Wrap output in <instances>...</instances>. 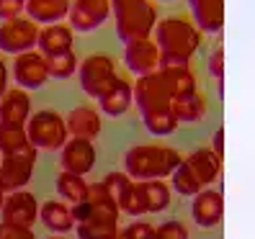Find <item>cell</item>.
<instances>
[{"instance_id": "30", "label": "cell", "mask_w": 255, "mask_h": 239, "mask_svg": "<svg viewBox=\"0 0 255 239\" xmlns=\"http://www.w3.org/2000/svg\"><path fill=\"white\" fill-rule=\"evenodd\" d=\"M119 206H122V211L129 214V216H142L147 214L149 208H147V198H144V190H142V183H134L127 193H124V198L119 201Z\"/></svg>"}, {"instance_id": "36", "label": "cell", "mask_w": 255, "mask_h": 239, "mask_svg": "<svg viewBox=\"0 0 255 239\" xmlns=\"http://www.w3.org/2000/svg\"><path fill=\"white\" fill-rule=\"evenodd\" d=\"M152 234H155V227L149 221H134L122 232L124 239H149Z\"/></svg>"}, {"instance_id": "9", "label": "cell", "mask_w": 255, "mask_h": 239, "mask_svg": "<svg viewBox=\"0 0 255 239\" xmlns=\"http://www.w3.org/2000/svg\"><path fill=\"white\" fill-rule=\"evenodd\" d=\"M36 167V147H26L21 152L3 155V165H0V188L5 193L23 190L26 183L31 180Z\"/></svg>"}, {"instance_id": "32", "label": "cell", "mask_w": 255, "mask_h": 239, "mask_svg": "<svg viewBox=\"0 0 255 239\" xmlns=\"http://www.w3.org/2000/svg\"><path fill=\"white\" fill-rule=\"evenodd\" d=\"M101 183L106 185V190L111 193V196H114L116 201H122V198H124V193L134 185V180L129 177V172H109Z\"/></svg>"}, {"instance_id": "16", "label": "cell", "mask_w": 255, "mask_h": 239, "mask_svg": "<svg viewBox=\"0 0 255 239\" xmlns=\"http://www.w3.org/2000/svg\"><path fill=\"white\" fill-rule=\"evenodd\" d=\"M191 216L193 221L204 229H212L222 221L224 216V198L219 190H201L193 196V203H191Z\"/></svg>"}, {"instance_id": "12", "label": "cell", "mask_w": 255, "mask_h": 239, "mask_svg": "<svg viewBox=\"0 0 255 239\" xmlns=\"http://www.w3.org/2000/svg\"><path fill=\"white\" fill-rule=\"evenodd\" d=\"M111 0H72V8H70V26L72 31H96L103 23L109 21L111 16Z\"/></svg>"}, {"instance_id": "24", "label": "cell", "mask_w": 255, "mask_h": 239, "mask_svg": "<svg viewBox=\"0 0 255 239\" xmlns=\"http://www.w3.org/2000/svg\"><path fill=\"white\" fill-rule=\"evenodd\" d=\"M170 113L175 116L178 124H193L206 113V98L196 90L193 95H186V98H173L170 103Z\"/></svg>"}, {"instance_id": "10", "label": "cell", "mask_w": 255, "mask_h": 239, "mask_svg": "<svg viewBox=\"0 0 255 239\" xmlns=\"http://www.w3.org/2000/svg\"><path fill=\"white\" fill-rule=\"evenodd\" d=\"M13 80H16V85L23 87V90H39L47 80H52L47 57H44L39 49L18 54L16 59H13Z\"/></svg>"}, {"instance_id": "29", "label": "cell", "mask_w": 255, "mask_h": 239, "mask_svg": "<svg viewBox=\"0 0 255 239\" xmlns=\"http://www.w3.org/2000/svg\"><path fill=\"white\" fill-rule=\"evenodd\" d=\"M142 121L147 126L149 134L155 137H170V134L178 129V121L170 111H160V113H149V116H142Z\"/></svg>"}, {"instance_id": "35", "label": "cell", "mask_w": 255, "mask_h": 239, "mask_svg": "<svg viewBox=\"0 0 255 239\" xmlns=\"http://www.w3.org/2000/svg\"><path fill=\"white\" fill-rule=\"evenodd\" d=\"M0 239H36L31 227H16V224H0Z\"/></svg>"}, {"instance_id": "20", "label": "cell", "mask_w": 255, "mask_h": 239, "mask_svg": "<svg viewBox=\"0 0 255 239\" xmlns=\"http://www.w3.org/2000/svg\"><path fill=\"white\" fill-rule=\"evenodd\" d=\"M72 0H26V16L34 23H62V18H70Z\"/></svg>"}, {"instance_id": "25", "label": "cell", "mask_w": 255, "mask_h": 239, "mask_svg": "<svg viewBox=\"0 0 255 239\" xmlns=\"http://www.w3.org/2000/svg\"><path fill=\"white\" fill-rule=\"evenodd\" d=\"M88 188H91V183H85L83 175H75V172H67L62 170L57 177V193L59 198H62L65 203H80L88 198Z\"/></svg>"}, {"instance_id": "38", "label": "cell", "mask_w": 255, "mask_h": 239, "mask_svg": "<svg viewBox=\"0 0 255 239\" xmlns=\"http://www.w3.org/2000/svg\"><path fill=\"white\" fill-rule=\"evenodd\" d=\"M212 149L222 157L224 155V131L219 129V131H214V137H212Z\"/></svg>"}, {"instance_id": "44", "label": "cell", "mask_w": 255, "mask_h": 239, "mask_svg": "<svg viewBox=\"0 0 255 239\" xmlns=\"http://www.w3.org/2000/svg\"><path fill=\"white\" fill-rule=\"evenodd\" d=\"M0 165H3V152H0Z\"/></svg>"}, {"instance_id": "42", "label": "cell", "mask_w": 255, "mask_h": 239, "mask_svg": "<svg viewBox=\"0 0 255 239\" xmlns=\"http://www.w3.org/2000/svg\"><path fill=\"white\" fill-rule=\"evenodd\" d=\"M114 239H124V237H122V232H119V234H116V237H114Z\"/></svg>"}, {"instance_id": "2", "label": "cell", "mask_w": 255, "mask_h": 239, "mask_svg": "<svg viewBox=\"0 0 255 239\" xmlns=\"http://www.w3.org/2000/svg\"><path fill=\"white\" fill-rule=\"evenodd\" d=\"M219 170H222V157L214 149H199V152L183 157L181 167L170 175V183L181 196L193 198L196 193L206 190L209 183L217 180Z\"/></svg>"}, {"instance_id": "41", "label": "cell", "mask_w": 255, "mask_h": 239, "mask_svg": "<svg viewBox=\"0 0 255 239\" xmlns=\"http://www.w3.org/2000/svg\"><path fill=\"white\" fill-rule=\"evenodd\" d=\"M47 239H65V237H59V234H52V237H47Z\"/></svg>"}, {"instance_id": "19", "label": "cell", "mask_w": 255, "mask_h": 239, "mask_svg": "<svg viewBox=\"0 0 255 239\" xmlns=\"http://www.w3.org/2000/svg\"><path fill=\"white\" fill-rule=\"evenodd\" d=\"M188 8L204 34H219L224 28V0H188Z\"/></svg>"}, {"instance_id": "34", "label": "cell", "mask_w": 255, "mask_h": 239, "mask_svg": "<svg viewBox=\"0 0 255 239\" xmlns=\"http://www.w3.org/2000/svg\"><path fill=\"white\" fill-rule=\"evenodd\" d=\"M160 239H188V229L183 227L181 221H165L155 229Z\"/></svg>"}, {"instance_id": "13", "label": "cell", "mask_w": 255, "mask_h": 239, "mask_svg": "<svg viewBox=\"0 0 255 239\" xmlns=\"http://www.w3.org/2000/svg\"><path fill=\"white\" fill-rule=\"evenodd\" d=\"M39 201L34 198V193L28 190H16L5 196V206L0 216L5 224H16V227H34V221L39 219Z\"/></svg>"}, {"instance_id": "14", "label": "cell", "mask_w": 255, "mask_h": 239, "mask_svg": "<svg viewBox=\"0 0 255 239\" xmlns=\"http://www.w3.org/2000/svg\"><path fill=\"white\" fill-rule=\"evenodd\" d=\"M93 165H96V144H93V139L70 137L67 144L62 147V170L85 177L93 170Z\"/></svg>"}, {"instance_id": "8", "label": "cell", "mask_w": 255, "mask_h": 239, "mask_svg": "<svg viewBox=\"0 0 255 239\" xmlns=\"http://www.w3.org/2000/svg\"><path fill=\"white\" fill-rule=\"evenodd\" d=\"M134 100H137V108H139L142 116L170 111L173 93H170V87H168V82H165L160 70L137 80V85H134Z\"/></svg>"}, {"instance_id": "21", "label": "cell", "mask_w": 255, "mask_h": 239, "mask_svg": "<svg viewBox=\"0 0 255 239\" xmlns=\"http://www.w3.org/2000/svg\"><path fill=\"white\" fill-rule=\"evenodd\" d=\"M131 103H134V85L124 78H119L116 75V80L114 85L106 90V95H103L98 100V106H101V113H106V116H122L131 108Z\"/></svg>"}, {"instance_id": "22", "label": "cell", "mask_w": 255, "mask_h": 239, "mask_svg": "<svg viewBox=\"0 0 255 239\" xmlns=\"http://www.w3.org/2000/svg\"><path fill=\"white\" fill-rule=\"evenodd\" d=\"M67 129H70V137H80V139H96L101 134V113L91 106H78L72 108L67 116Z\"/></svg>"}, {"instance_id": "5", "label": "cell", "mask_w": 255, "mask_h": 239, "mask_svg": "<svg viewBox=\"0 0 255 239\" xmlns=\"http://www.w3.org/2000/svg\"><path fill=\"white\" fill-rule=\"evenodd\" d=\"M26 134H28V142H31L36 149H62L70 139V129H67V121L65 116H59L57 111H36L31 113L26 124Z\"/></svg>"}, {"instance_id": "40", "label": "cell", "mask_w": 255, "mask_h": 239, "mask_svg": "<svg viewBox=\"0 0 255 239\" xmlns=\"http://www.w3.org/2000/svg\"><path fill=\"white\" fill-rule=\"evenodd\" d=\"M5 196H8V193L0 188V211H3V206H5Z\"/></svg>"}, {"instance_id": "26", "label": "cell", "mask_w": 255, "mask_h": 239, "mask_svg": "<svg viewBox=\"0 0 255 239\" xmlns=\"http://www.w3.org/2000/svg\"><path fill=\"white\" fill-rule=\"evenodd\" d=\"M26 147H31L28 134H26V126L0 121V152L13 155V152H21V149H26Z\"/></svg>"}, {"instance_id": "43", "label": "cell", "mask_w": 255, "mask_h": 239, "mask_svg": "<svg viewBox=\"0 0 255 239\" xmlns=\"http://www.w3.org/2000/svg\"><path fill=\"white\" fill-rule=\"evenodd\" d=\"M149 239H160V237H157V232H155V234H152V237H149Z\"/></svg>"}, {"instance_id": "18", "label": "cell", "mask_w": 255, "mask_h": 239, "mask_svg": "<svg viewBox=\"0 0 255 239\" xmlns=\"http://www.w3.org/2000/svg\"><path fill=\"white\" fill-rule=\"evenodd\" d=\"M72 41H75V31L72 26L65 23H52V26H44L41 34H39V52L44 57H59V54H67L72 52Z\"/></svg>"}, {"instance_id": "4", "label": "cell", "mask_w": 255, "mask_h": 239, "mask_svg": "<svg viewBox=\"0 0 255 239\" xmlns=\"http://www.w3.org/2000/svg\"><path fill=\"white\" fill-rule=\"evenodd\" d=\"M116 16V36L124 44L152 36L157 26V8L152 0H111Z\"/></svg>"}, {"instance_id": "6", "label": "cell", "mask_w": 255, "mask_h": 239, "mask_svg": "<svg viewBox=\"0 0 255 239\" xmlns=\"http://www.w3.org/2000/svg\"><path fill=\"white\" fill-rule=\"evenodd\" d=\"M78 78H80V87L85 90V95L101 100L116 80V62L109 54H91L80 62Z\"/></svg>"}, {"instance_id": "7", "label": "cell", "mask_w": 255, "mask_h": 239, "mask_svg": "<svg viewBox=\"0 0 255 239\" xmlns=\"http://www.w3.org/2000/svg\"><path fill=\"white\" fill-rule=\"evenodd\" d=\"M39 34H41L39 23H34L28 16L3 21L0 23V52L13 54V57L34 52L39 47Z\"/></svg>"}, {"instance_id": "39", "label": "cell", "mask_w": 255, "mask_h": 239, "mask_svg": "<svg viewBox=\"0 0 255 239\" xmlns=\"http://www.w3.org/2000/svg\"><path fill=\"white\" fill-rule=\"evenodd\" d=\"M5 90H8V67H5L3 59H0V98L5 95Z\"/></svg>"}, {"instance_id": "45", "label": "cell", "mask_w": 255, "mask_h": 239, "mask_svg": "<svg viewBox=\"0 0 255 239\" xmlns=\"http://www.w3.org/2000/svg\"><path fill=\"white\" fill-rule=\"evenodd\" d=\"M162 3H168V0H162Z\"/></svg>"}, {"instance_id": "3", "label": "cell", "mask_w": 255, "mask_h": 239, "mask_svg": "<svg viewBox=\"0 0 255 239\" xmlns=\"http://www.w3.org/2000/svg\"><path fill=\"white\" fill-rule=\"evenodd\" d=\"M201 28L181 16H170L157 21L152 39L157 41V47L162 57H178V59H191L201 47Z\"/></svg>"}, {"instance_id": "37", "label": "cell", "mask_w": 255, "mask_h": 239, "mask_svg": "<svg viewBox=\"0 0 255 239\" xmlns=\"http://www.w3.org/2000/svg\"><path fill=\"white\" fill-rule=\"evenodd\" d=\"M209 72H212V78L222 87V78H224V52L222 49H214L212 57H209Z\"/></svg>"}, {"instance_id": "11", "label": "cell", "mask_w": 255, "mask_h": 239, "mask_svg": "<svg viewBox=\"0 0 255 239\" xmlns=\"http://www.w3.org/2000/svg\"><path fill=\"white\" fill-rule=\"evenodd\" d=\"M124 62H127L129 72H134L137 78H144V75H152V72L160 70L162 52H160L157 41L152 36L134 39V41L127 44V49H124Z\"/></svg>"}, {"instance_id": "28", "label": "cell", "mask_w": 255, "mask_h": 239, "mask_svg": "<svg viewBox=\"0 0 255 239\" xmlns=\"http://www.w3.org/2000/svg\"><path fill=\"white\" fill-rule=\"evenodd\" d=\"M47 65H49V78L52 80H67L75 75V70H80V62H78V57H75V52L49 57Z\"/></svg>"}, {"instance_id": "31", "label": "cell", "mask_w": 255, "mask_h": 239, "mask_svg": "<svg viewBox=\"0 0 255 239\" xmlns=\"http://www.w3.org/2000/svg\"><path fill=\"white\" fill-rule=\"evenodd\" d=\"M78 232V239H114L119 234V227H109V224H93V221H85L75 227Z\"/></svg>"}, {"instance_id": "23", "label": "cell", "mask_w": 255, "mask_h": 239, "mask_svg": "<svg viewBox=\"0 0 255 239\" xmlns=\"http://www.w3.org/2000/svg\"><path fill=\"white\" fill-rule=\"evenodd\" d=\"M41 224L47 227L52 234H67L75 229V216H72V206L62 203V201H47L39 211Z\"/></svg>"}, {"instance_id": "33", "label": "cell", "mask_w": 255, "mask_h": 239, "mask_svg": "<svg viewBox=\"0 0 255 239\" xmlns=\"http://www.w3.org/2000/svg\"><path fill=\"white\" fill-rule=\"evenodd\" d=\"M26 16V0H0V18L13 21Z\"/></svg>"}, {"instance_id": "1", "label": "cell", "mask_w": 255, "mask_h": 239, "mask_svg": "<svg viewBox=\"0 0 255 239\" xmlns=\"http://www.w3.org/2000/svg\"><path fill=\"white\" fill-rule=\"evenodd\" d=\"M183 157L175 149L165 144H139L131 147L124 157V167L131 180L144 183V180H165L181 167Z\"/></svg>"}, {"instance_id": "27", "label": "cell", "mask_w": 255, "mask_h": 239, "mask_svg": "<svg viewBox=\"0 0 255 239\" xmlns=\"http://www.w3.org/2000/svg\"><path fill=\"white\" fill-rule=\"evenodd\" d=\"M144 198H147V208L152 214H160L170 206V185L162 180H144L142 183Z\"/></svg>"}, {"instance_id": "17", "label": "cell", "mask_w": 255, "mask_h": 239, "mask_svg": "<svg viewBox=\"0 0 255 239\" xmlns=\"http://www.w3.org/2000/svg\"><path fill=\"white\" fill-rule=\"evenodd\" d=\"M31 118V98L23 87H8L5 95L0 98V121L26 126Z\"/></svg>"}, {"instance_id": "15", "label": "cell", "mask_w": 255, "mask_h": 239, "mask_svg": "<svg viewBox=\"0 0 255 239\" xmlns=\"http://www.w3.org/2000/svg\"><path fill=\"white\" fill-rule=\"evenodd\" d=\"M88 203H91V216H88V221L119 227L122 206H119V201L106 190V185H103V183H91V188H88Z\"/></svg>"}]
</instances>
